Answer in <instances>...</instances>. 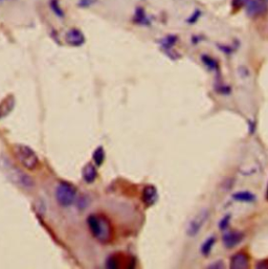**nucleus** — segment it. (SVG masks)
Returning a JSON list of instances; mask_svg holds the SVG:
<instances>
[{
    "label": "nucleus",
    "mask_w": 268,
    "mask_h": 269,
    "mask_svg": "<svg viewBox=\"0 0 268 269\" xmlns=\"http://www.w3.org/2000/svg\"><path fill=\"white\" fill-rule=\"evenodd\" d=\"M87 224L93 238L100 243L107 244L113 238V228L108 218L103 215H90L87 219Z\"/></svg>",
    "instance_id": "f257e3e1"
},
{
    "label": "nucleus",
    "mask_w": 268,
    "mask_h": 269,
    "mask_svg": "<svg viewBox=\"0 0 268 269\" xmlns=\"http://www.w3.org/2000/svg\"><path fill=\"white\" fill-rule=\"evenodd\" d=\"M15 158L28 170H35L39 166V158L37 154L28 146L15 145L12 149Z\"/></svg>",
    "instance_id": "f03ea898"
},
{
    "label": "nucleus",
    "mask_w": 268,
    "mask_h": 269,
    "mask_svg": "<svg viewBox=\"0 0 268 269\" xmlns=\"http://www.w3.org/2000/svg\"><path fill=\"white\" fill-rule=\"evenodd\" d=\"M76 195L75 187L69 183L62 181L59 183L56 190V199L62 206H69L73 203Z\"/></svg>",
    "instance_id": "7ed1b4c3"
},
{
    "label": "nucleus",
    "mask_w": 268,
    "mask_h": 269,
    "mask_svg": "<svg viewBox=\"0 0 268 269\" xmlns=\"http://www.w3.org/2000/svg\"><path fill=\"white\" fill-rule=\"evenodd\" d=\"M8 171V175L9 178L17 185L23 187V189L26 190H30L34 186V181L33 179L28 175L25 174L23 171H21L20 169H18L17 167H15L14 165L9 163L8 167H5Z\"/></svg>",
    "instance_id": "20e7f679"
},
{
    "label": "nucleus",
    "mask_w": 268,
    "mask_h": 269,
    "mask_svg": "<svg viewBox=\"0 0 268 269\" xmlns=\"http://www.w3.org/2000/svg\"><path fill=\"white\" fill-rule=\"evenodd\" d=\"M136 264L134 258L125 254H114L108 258L106 263L108 268H133Z\"/></svg>",
    "instance_id": "39448f33"
},
{
    "label": "nucleus",
    "mask_w": 268,
    "mask_h": 269,
    "mask_svg": "<svg viewBox=\"0 0 268 269\" xmlns=\"http://www.w3.org/2000/svg\"><path fill=\"white\" fill-rule=\"evenodd\" d=\"M208 216H209L208 209L200 210L196 216L190 221L189 225H187V229H186L187 236H190V237L196 236L200 232V229L203 227L204 223L208 219Z\"/></svg>",
    "instance_id": "423d86ee"
},
{
    "label": "nucleus",
    "mask_w": 268,
    "mask_h": 269,
    "mask_svg": "<svg viewBox=\"0 0 268 269\" xmlns=\"http://www.w3.org/2000/svg\"><path fill=\"white\" fill-rule=\"evenodd\" d=\"M267 0H247L246 13L250 17H259L267 11Z\"/></svg>",
    "instance_id": "0eeeda50"
},
{
    "label": "nucleus",
    "mask_w": 268,
    "mask_h": 269,
    "mask_svg": "<svg viewBox=\"0 0 268 269\" xmlns=\"http://www.w3.org/2000/svg\"><path fill=\"white\" fill-rule=\"evenodd\" d=\"M244 235L243 233L238 232V230H232L228 233H225L222 236V242L226 248H234L241 242L243 241Z\"/></svg>",
    "instance_id": "6e6552de"
},
{
    "label": "nucleus",
    "mask_w": 268,
    "mask_h": 269,
    "mask_svg": "<svg viewBox=\"0 0 268 269\" xmlns=\"http://www.w3.org/2000/svg\"><path fill=\"white\" fill-rule=\"evenodd\" d=\"M232 269H245L250 267V256L244 252H239L231 258Z\"/></svg>",
    "instance_id": "1a4fd4ad"
},
{
    "label": "nucleus",
    "mask_w": 268,
    "mask_h": 269,
    "mask_svg": "<svg viewBox=\"0 0 268 269\" xmlns=\"http://www.w3.org/2000/svg\"><path fill=\"white\" fill-rule=\"evenodd\" d=\"M66 42L71 46H81L85 43V36L84 34L78 30V29H71L67 32L65 36Z\"/></svg>",
    "instance_id": "9d476101"
},
{
    "label": "nucleus",
    "mask_w": 268,
    "mask_h": 269,
    "mask_svg": "<svg viewBox=\"0 0 268 269\" xmlns=\"http://www.w3.org/2000/svg\"><path fill=\"white\" fill-rule=\"evenodd\" d=\"M142 199L145 205L148 207L155 204L158 199V193H157L156 187L152 184L145 186V189L143 191V195H142Z\"/></svg>",
    "instance_id": "9b49d317"
},
{
    "label": "nucleus",
    "mask_w": 268,
    "mask_h": 269,
    "mask_svg": "<svg viewBox=\"0 0 268 269\" xmlns=\"http://www.w3.org/2000/svg\"><path fill=\"white\" fill-rule=\"evenodd\" d=\"M98 177V172L92 164H87L83 169V179L87 183H92Z\"/></svg>",
    "instance_id": "f8f14e48"
},
{
    "label": "nucleus",
    "mask_w": 268,
    "mask_h": 269,
    "mask_svg": "<svg viewBox=\"0 0 268 269\" xmlns=\"http://www.w3.org/2000/svg\"><path fill=\"white\" fill-rule=\"evenodd\" d=\"M133 21L140 25H150V19L147 17L144 9L138 8L136 11V15L133 17Z\"/></svg>",
    "instance_id": "ddd939ff"
},
{
    "label": "nucleus",
    "mask_w": 268,
    "mask_h": 269,
    "mask_svg": "<svg viewBox=\"0 0 268 269\" xmlns=\"http://www.w3.org/2000/svg\"><path fill=\"white\" fill-rule=\"evenodd\" d=\"M234 200L239 202H254L256 200V196L251 192H237L233 195Z\"/></svg>",
    "instance_id": "4468645a"
},
{
    "label": "nucleus",
    "mask_w": 268,
    "mask_h": 269,
    "mask_svg": "<svg viewBox=\"0 0 268 269\" xmlns=\"http://www.w3.org/2000/svg\"><path fill=\"white\" fill-rule=\"evenodd\" d=\"M215 242H216V237H209L207 238L204 242H203V244L201 245V254L205 257H207L210 252H212V248L214 247V245H215Z\"/></svg>",
    "instance_id": "2eb2a0df"
},
{
    "label": "nucleus",
    "mask_w": 268,
    "mask_h": 269,
    "mask_svg": "<svg viewBox=\"0 0 268 269\" xmlns=\"http://www.w3.org/2000/svg\"><path fill=\"white\" fill-rule=\"evenodd\" d=\"M49 8L51 9V11L53 13H55V15L58 16L59 18H63L65 16L64 11L60 6L59 0H49Z\"/></svg>",
    "instance_id": "dca6fc26"
},
{
    "label": "nucleus",
    "mask_w": 268,
    "mask_h": 269,
    "mask_svg": "<svg viewBox=\"0 0 268 269\" xmlns=\"http://www.w3.org/2000/svg\"><path fill=\"white\" fill-rule=\"evenodd\" d=\"M177 40H178V38L176 36L170 35V36H168V37H166L165 39L162 40V42H160V45H162V47L165 50H170L175 45Z\"/></svg>",
    "instance_id": "f3484780"
},
{
    "label": "nucleus",
    "mask_w": 268,
    "mask_h": 269,
    "mask_svg": "<svg viewBox=\"0 0 268 269\" xmlns=\"http://www.w3.org/2000/svg\"><path fill=\"white\" fill-rule=\"evenodd\" d=\"M92 158H93V161H94L97 166H101V165L104 163V160H105V151H104V148H103V147L97 148L95 151L93 152Z\"/></svg>",
    "instance_id": "a211bd4d"
},
{
    "label": "nucleus",
    "mask_w": 268,
    "mask_h": 269,
    "mask_svg": "<svg viewBox=\"0 0 268 269\" xmlns=\"http://www.w3.org/2000/svg\"><path fill=\"white\" fill-rule=\"evenodd\" d=\"M202 60H203V63L207 66V67H209L210 69H218V63L215 61V60H214V59H212V58H209L208 56H203L202 57Z\"/></svg>",
    "instance_id": "6ab92c4d"
},
{
    "label": "nucleus",
    "mask_w": 268,
    "mask_h": 269,
    "mask_svg": "<svg viewBox=\"0 0 268 269\" xmlns=\"http://www.w3.org/2000/svg\"><path fill=\"white\" fill-rule=\"evenodd\" d=\"M247 0H232V9L234 12H237L242 9L246 5Z\"/></svg>",
    "instance_id": "aec40b11"
},
{
    "label": "nucleus",
    "mask_w": 268,
    "mask_h": 269,
    "mask_svg": "<svg viewBox=\"0 0 268 269\" xmlns=\"http://www.w3.org/2000/svg\"><path fill=\"white\" fill-rule=\"evenodd\" d=\"M229 222H231V216H229V215H227V216L223 217V218L220 220V222H219V228H220L221 230H225V229L228 227Z\"/></svg>",
    "instance_id": "412c9836"
},
{
    "label": "nucleus",
    "mask_w": 268,
    "mask_h": 269,
    "mask_svg": "<svg viewBox=\"0 0 268 269\" xmlns=\"http://www.w3.org/2000/svg\"><path fill=\"white\" fill-rule=\"evenodd\" d=\"M98 0H79V7L80 8H89L90 6L94 5Z\"/></svg>",
    "instance_id": "4be33fe9"
},
{
    "label": "nucleus",
    "mask_w": 268,
    "mask_h": 269,
    "mask_svg": "<svg viewBox=\"0 0 268 269\" xmlns=\"http://www.w3.org/2000/svg\"><path fill=\"white\" fill-rule=\"evenodd\" d=\"M199 16H200V11H199V10H196L195 13L192 15V17H190L189 20H187V22H190V23H194V22H196V21L198 20Z\"/></svg>",
    "instance_id": "5701e85b"
},
{
    "label": "nucleus",
    "mask_w": 268,
    "mask_h": 269,
    "mask_svg": "<svg viewBox=\"0 0 268 269\" xmlns=\"http://www.w3.org/2000/svg\"><path fill=\"white\" fill-rule=\"evenodd\" d=\"M257 268L262 269V268H268V259L262 260L257 264Z\"/></svg>",
    "instance_id": "b1692460"
},
{
    "label": "nucleus",
    "mask_w": 268,
    "mask_h": 269,
    "mask_svg": "<svg viewBox=\"0 0 268 269\" xmlns=\"http://www.w3.org/2000/svg\"><path fill=\"white\" fill-rule=\"evenodd\" d=\"M208 268H224V263L222 261H217L208 266Z\"/></svg>",
    "instance_id": "393cba45"
},
{
    "label": "nucleus",
    "mask_w": 268,
    "mask_h": 269,
    "mask_svg": "<svg viewBox=\"0 0 268 269\" xmlns=\"http://www.w3.org/2000/svg\"><path fill=\"white\" fill-rule=\"evenodd\" d=\"M266 198L268 200V186H267V192H266Z\"/></svg>",
    "instance_id": "a878e982"
}]
</instances>
